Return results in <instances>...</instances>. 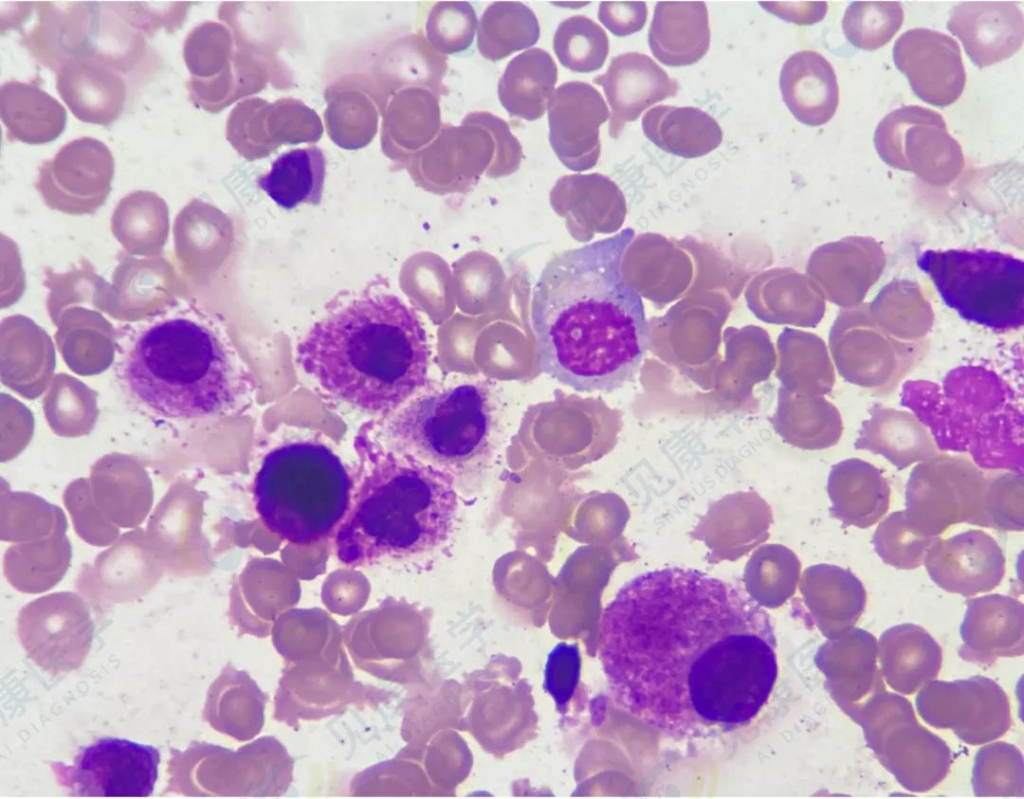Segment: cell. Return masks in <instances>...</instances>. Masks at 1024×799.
<instances>
[{
  "label": "cell",
  "mask_w": 1024,
  "mask_h": 799,
  "mask_svg": "<svg viewBox=\"0 0 1024 799\" xmlns=\"http://www.w3.org/2000/svg\"><path fill=\"white\" fill-rule=\"evenodd\" d=\"M593 82L602 86L611 107L609 134L617 139L625 124L648 107L674 97L678 83L648 55L627 52L611 59L604 74Z\"/></svg>",
  "instance_id": "obj_25"
},
{
  "label": "cell",
  "mask_w": 1024,
  "mask_h": 799,
  "mask_svg": "<svg viewBox=\"0 0 1024 799\" xmlns=\"http://www.w3.org/2000/svg\"><path fill=\"white\" fill-rule=\"evenodd\" d=\"M99 2H34L32 27L21 44L45 67L57 71L66 60L95 48L101 18Z\"/></svg>",
  "instance_id": "obj_22"
},
{
  "label": "cell",
  "mask_w": 1024,
  "mask_h": 799,
  "mask_svg": "<svg viewBox=\"0 0 1024 799\" xmlns=\"http://www.w3.org/2000/svg\"><path fill=\"white\" fill-rule=\"evenodd\" d=\"M647 13L645 2H601L598 19L612 34L623 37L640 31Z\"/></svg>",
  "instance_id": "obj_45"
},
{
  "label": "cell",
  "mask_w": 1024,
  "mask_h": 799,
  "mask_svg": "<svg viewBox=\"0 0 1024 799\" xmlns=\"http://www.w3.org/2000/svg\"><path fill=\"white\" fill-rule=\"evenodd\" d=\"M937 537L916 533L908 524L904 510L895 511L877 525L872 543L878 557L887 565L901 570L921 566Z\"/></svg>",
  "instance_id": "obj_40"
},
{
  "label": "cell",
  "mask_w": 1024,
  "mask_h": 799,
  "mask_svg": "<svg viewBox=\"0 0 1024 799\" xmlns=\"http://www.w3.org/2000/svg\"><path fill=\"white\" fill-rule=\"evenodd\" d=\"M609 109L592 85L570 81L561 84L548 102L549 141L558 159L572 171L594 167L600 156V126Z\"/></svg>",
  "instance_id": "obj_18"
},
{
  "label": "cell",
  "mask_w": 1024,
  "mask_h": 799,
  "mask_svg": "<svg viewBox=\"0 0 1024 799\" xmlns=\"http://www.w3.org/2000/svg\"><path fill=\"white\" fill-rule=\"evenodd\" d=\"M947 29L979 68L1006 60L1023 45L1024 16L1016 2L968 1L950 11Z\"/></svg>",
  "instance_id": "obj_23"
},
{
  "label": "cell",
  "mask_w": 1024,
  "mask_h": 799,
  "mask_svg": "<svg viewBox=\"0 0 1024 799\" xmlns=\"http://www.w3.org/2000/svg\"><path fill=\"white\" fill-rule=\"evenodd\" d=\"M536 15L525 4L516 1L493 2L478 23L477 47L491 61L533 46L539 39Z\"/></svg>",
  "instance_id": "obj_36"
},
{
  "label": "cell",
  "mask_w": 1024,
  "mask_h": 799,
  "mask_svg": "<svg viewBox=\"0 0 1024 799\" xmlns=\"http://www.w3.org/2000/svg\"><path fill=\"white\" fill-rule=\"evenodd\" d=\"M985 474L968 458L937 454L910 472L905 517L918 534L940 537L950 527L982 526Z\"/></svg>",
  "instance_id": "obj_11"
},
{
  "label": "cell",
  "mask_w": 1024,
  "mask_h": 799,
  "mask_svg": "<svg viewBox=\"0 0 1024 799\" xmlns=\"http://www.w3.org/2000/svg\"><path fill=\"white\" fill-rule=\"evenodd\" d=\"M921 718L930 726L950 729L969 745L989 743L1010 728L1007 694L994 680L972 676L953 681L931 680L915 699Z\"/></svg>",
  "instance_id": "obj_14"
},
{
  "label": "cell",
  "mask_w": 1024,
  "mask_h": 799,
  "mask_svg": "<svg viewBox=\"0 0 1024 799\" xmlns=\"http://www.w3.org/2000/svg\"><path fill=\"white\" fill-rule=\"evenodd\" d=\"M556 82L552 56L531 48L510 60L498 83V97L511 116L537 120L545 113Z\"/></svg>",
  "instance_id": "obj_34"
},
{
  "label": "cell",
  "mask_w": 1024,
  "mask_h": 799,
  "mask_svg": "<svg viewBox=\"0 0 1024 799\" xmlns=\"http://www.w3.org/2000/svg\"><path fill=\"white\" fill-rule=\"evenodd\" d=\"M854 447L883 456L898 470L939 453L928 429L916 416L887 408L875 409L862 423Z\"/></svg>",
  "instance_id": "obj_31"
},
{
  "label": "cell",
  "mask_w": 1024,
  "mask_h": 799,
  "mask_svg": "<svg viewBox=\"0 0 1024 799\" xmlns=\"http://www.w3.org/2000/svg\"><path fill=\"white\" fill-rule=\"evenodd\" d=\"M160 752L117 737L100 738L82 748L73 764L51 762L58 784L73 797H133L153 794Z\"/></svg>",
  "instance_id": "obj_13"
},
{
  "label": "cell",
  "mask_w": 1024,
  "mask_h": 799,
  "mask_svg": "<svg viewBox=\"0 0 1024 799\" xmlns=\"http://www.w3.org/2000/svg\"><path fill=\"white\" fill-rule=\"evenodd\" d=\"M477 24V15L469 2H437L427 18V38L440 54L458 53L472 44Z\"/></svg>",
  "instance_id": "obj_42"
},
{
  "label": "cell",
  "mask_w": 1024,
  "mask_h": 799,
  "mask_svg": "<svg viewBox=\"0 0 1024 799\" xmlns=\"http://www.w3.org/2000/svg\"><path fill=\"white\" fill-rule=\"evenodd\" d=\"M971 782L978 797H1023L1022 752L1003 741L985 745L975 756Z\"/></svg>",
  "instance_id": "obj_37"
},
{
  "label": "cell",
  "mask_w": 1024,
  "mask_h": 799,
  "mask_svg": "<svg viewBox=\"0 0 1024 799\" xmlns=\"http://www.w3.org/2000/svg\"><path fill=\"white\" fill-rule=\"evenodd\" d=\"M941 589L965 597L992 591L1005 576L1006 559L998 542L980 529L937 537L923 562Z\"/></svg>",
  "instance_id": "obj_19"
},
{
  "label": "cell",
  "mask_w": 1024,
  "mask_h": 799,
  "mask_svg": "<svg viewBox=\"0 0 1024 799\" xmlns=\"http://www.w3.org/2000/svg\"><path fill=\"white\" fill-rule=\"evenodd\" d=\"M877 645L882 676L896 692L913 694L940 672L942 649L918 625L893 626L882 633Z\"/></svg>",
  "instance_id": "obj_28"
},
{
  "label": "cell",
  "mask_w": 1024,
  "mask_h": 799,
  "mask_svg": "<svg viewBox=\"0 0 1024 799\" xmlns=\"http://www.w3.org/2000/svg\"><path fill=\"white\" fill-rule=\"evenodd\" d=\"M893 60L915 95L937 107L956 102L966 84L960 46L947 34L913 28L901 34L893 47Z\"/></svg>",
  "instance_id": "obj_17"
},
{
  "label": "cell",
  "mask_w": 1024,
  "mask_h": 799,
  "mask_svg": "<svg viewBox=\"0 0 1024 799\" xmlns=\"http://www.w3.org/2000/svg\"><path fill=\"white\" fill-rule=\"evenodd\" d=\"M0 116L9 141L42 145L65 129L67 112L37 82L9 80L0 88Z\"/></svg>",
  "instance_id": "obj_30"
},
{
  "label": "cell",
  "mask_w": 1024,
  "mask_h": 799,
  "mask_svg": "<svg viewBox=\"0 0 1024 799\" xmlns=\"http://www.w3.org/2000/svg\"><path fill=\"white\" fill-rule=\"evenodd\" d=\"M856 723L862 727L867 747L906 790L927 792L950 771V748L918 722L905 697L887 690L876 694Z\"/></svg>",
  "instance_id": "obj_10"
},
{
  "label": "cell",
  "mask_w": 1024,
  "mask_h": 799,
  "mask_svg": "<svg viewBox=\"0 0 1024 799\" xmlns=\"http://www.w3.org/2000/svg\"><path fill=\"white\" fill-rule=\"evenodd\" d=\"M491 421L485 392L461 384L412 400L389 419L380 439L395 451L448 471L483 451Z\"/></svg>",
  "instance_id": "obj_8"
},
{
  "label": "cell",
  "mask_w": 1024,
  "mask_h": 799,
  "mask_svg": "<svg viewBox=\"0 0 1024 799\" xmlns=\"http://www.w3.org/2000/svg\"><path fill=\"white\" fill-rule=\"evenodd\" d=\"M297 352L324 390L368 413L394 412L427 380L425 330L413 309L392 294L354 299L328 314Z\"/></svg>",
  "instance_id": "obj_3"
},
{
  "label": "cell",
  "mask_w": 1024,
  "mask_h": 799,
  "mask_svg": "<svg viewBox=\"0 0 1024 799\" xmlns=\"http://www.w3.org/2000/svg\"><path fill=\"white\" fill-rule=\"evenodd\" d=\"M114 176L110 149L92 137L74 139L38 168L35 187L48 206L67 213H92L102 205Z\"/></svg>",
  "instance_id": "obj_16"
},
{
  "label": "cell",
  "mask_w": 1024,
  "mask_h": 799,
  "mask_svg": "<svg viewBox=\"0 0 1024 799\" xmlns=\"http://www.w3.org/2000/svg\"><path fill=\"white\" fill-rule=\"evenodd\" d=\"M326 175V158L317 146L287 151L276 158L271 169L257 179V185L277 205L291 210L300 204L321 202Z\"/></svg>",
  "instance_id": "obj_35"
},
{
  "label": "cell",
  "mask_w": 1024,
  "mask_h": 799,
  "mask_svg": "<svg viewBox=\"0 0 1024 799\" xmlns=\"http://www.w3.org/2000/svg\"><path fill=\"white\" fill-rule=\"evenodd\" d=\"M903 21L904 11L900 2H852L845 10L842 29L854 47L873 51L890 42Z\"/></svg>",
  "instance_id": "obj_39"
},
{
  "label": "cell",
  "mask_w": 1024,
  "mask_h": 799,
  "mask_svg": "<svg viewBox=\"0 0 1024 799\" xmlns=\"http://www.w3.org/2000/svg\"><path fill=\"white\" fill-rule=\"evenodd\" d=\"M630 228L557 253L532 293L539 370L579 392H608L638 373L649 345L644 304L622 274Z\"/></svg>",
  "instance_id": "obj_2"
},
{
  "label": "cell",
  "mask_w": 1024,
  "mask_h": 799,
  "mask_svg": "<svg viewBox=\"0 0 1024 799\" xmlns=\"http://www.w3.org/2000/svg\"><path fill=\"white\" fill-rule=\"evenodd\" d=\"M942 301L961 318L996 332L1024 324V262L987 249L925 250L916 258Z\"/></svg>",
  "instance_id": "obj_7"
},
{
  "label": "cell",
  "mask_w": 1024,
  "mask_h": 799,
  "mask_svg": "<svg viewBox=\"0 0 1024 799\" xmlns=\"http://www.w3.org/2000/svg\"><path fill=\"white\" fill-rule=\"evenodd\" d=\"M351 491L339 457L314 441L290 442L270 451L253 489L267 529L296 545L315 544L336 532L348 512Z\"/></svg>",
  "instance_id": "obj_6"
},
{
  "label": "cell",
  "mask_w": 1024,
  "mask_h": 799,
  "mask_svg": "<svg viewBox=\"0 0 1024 799\" xmlns=\"http://www.w3.org/2000/svg\"><path fill=\"white\" fill-rule=\"evenodd\" d=\"M118 373L139 404L168 419L226 413L241 391L219 335L188 305L171 307L130 330L120 344Z\"/></svg>",
  "instance_id": "obj_5"
},
{
  "label": "cell",
  "mask_w": 1024,
  "mask_h": 799,
  "mask_svg": "<svg viewBox=\"0 0 1024 799\" xmlns=\"http://www.w3.org/2000/svg\"><path fill=\"white\" fill-rule=\"evenodd\" d=\"M108 8L144 38L159 28L173 33L186 20L191 2H106Z\"/></svg>",
  "instance_id": "obj_43"
},
{
  "label": "cell",
  "mask_w": 1024,
  "mask_h": 799,
  "mask_svg": "<svg viewBox=\"0 0 1024 799\" xmlns=\"http://www.w3.org/2000/svg\"><path fill=\"white\" fill-rule=\"evenodd\" d=\"M874 145L887 165L932 186L952 183L965 167L962 147L944 118L923 106H903L887 114L876 127Z\"/></svg>",
  "instance_id": "obj_12"
},
{
  "label": "cell",
  "mask_w": 1024,
  "mask_h": 799,
  "mask_svg": "<svg viewBox=\"0 0 1024 799\" xmlns=\"http://www.w3.org/2000/svg\"><path fill=\"white\" fill-rule=\"evenodd\" d=\"M17 634L27 657L57 675L78 669L88 656L94 624L88 607L76 596L56 594L22 608Z\"/></svg>",
  "instance_id": "obj_15"
},
{
  "label": "cell",
  "mask_w": 1024,
  "mask_h": 799,
  "mask_svg": "<svg viewBox=\"0 0 1024 799\" xmlns=\"http://www.w3.org/2000/svg\"><path fill=\"white\" fill-rule=\"evenodd\" d=\"M807 589L811 606L823 634L837 638L860 619L867 602L862 582L850 570L832 564L812 567Z\"/></svg>",
  "instance_id": "obj_32"
},
{
  "label": "cell",
  "mask_w": 1024,
  "mask_h": 799,
  "mask_svg": "<svg viewBox=\"0 0 1024 799\" xmlns=\"http://www.w3.org/2000/svg\"><path fill=\"white\" fill-rule=\"evenodd\" d=\"M355 449L358 482L335 534L339 561L357 567L445 543L457 510L451 473L389 448L367 429L356 436Z\"/></svg>",
  "instance_id": "obj_4"
},
{
  "label": "cell",
  "mask_w": 1024,
  "mask_h": 799,
  "mask_svg": "<svg viewBox=\"0 0 1024 799\" xmlns=\"http://www.w3.org/2000/svg\"><path fill=\"white\" fill-rule=\"evenodd\" d=\"M959 656L971 663L992 664L998 658L1024 653V605L1002 594H988L966 602L960 625Z\"/></svg>",
  "instance_id": "obj_24"
},
{
  "label": "cell",
  "mask_w": 1024,
  "mask_h": 799,
  "mask_svg": "<svg viewBox=\"0 0 1024 799\" xmlns=\"http://www.w3.org/2000/svg\"><path fill=\"white\" fill-rule=\"evenodd\" d=\"M124 74V69L105 57L78 55L57 69L56 89L78 120L107 127L125 108L128 87Z\"/></svg>",
  "instance_id": "obj_21"
},
{
  "label": "cell",
  "mask_w": 1024,
  "mask_h": 799,
  "mask_svg": "<svg viewBox=\"0 0 1024 799\" xmlns=\"http://www.w3.org/2000/svg\"><path fill=\"white\" fill-rule=\"evenodd\" d=\"M817 664L826 675V685L837 706L855 723L866 703L886 690L878 666L876 638L853 627L830 639L819 650Z\"/></svg>",
  "instance_id": "obj_20"
},
{
  "label": "cell",
  "mask_w": 1024,
  "mask_h": 799,
  "mask_svg": "<svg viewBox=\"0 0 1024 799\" xmlns=\"http://www.w3.org/2000/svg\"><path fill=\"white\" fill-rule=\"evenodd\" d=\"M760 5L770 13L798 25H811L822 20L828 9L827 2H760Z\"/></svg>",
  "instance_id": "obj_46"
},
{
  "label": "cell",
  "mask_w": 1024,
  "mask_h": 799,
  "mask_svg": "<svg viewBox=\"0 0 1024 799\" xmlns=\"http://www.w3.org/2000/svg\"><path fill=\"white\" fill-rule=\"evenodd\" d=\"M779 85L786 106L803 124H826L837 110L836 73L830 62L816 51L792 54L782 66Z\"/></svg>",
  "instance_id": "obj_27"
},
{
  "label": "cell",
  "mask_w": 1024,
  "mask_h": 799,
  "mask_svg": "<svg viewBox=\"0 0 1024 799\" xmlns=\"http://www.w3.org/2000/svg\"><path fill=\"white\" fill-rule=\"evenodd\" d=\"M648 43L653 56L664 65L679 67L699 61L710 46L706 4L657 2Z\"/></svg>",
  "instance_id": "obj_29"
},
{
  "label": "cell",
  "mask_w": 1024,
  "mask_h": 799,
  "mask_svg": "<svg viewBox=\"0 0 1024 799\" xmlns=\"http://www.w3.org/2000/svg\"><path fill=\"white\" fill-rule=\"evenodd\" d=\"M645 136L663 151L697 158L716 149L723 138L717 121L696 107L658 105L642 119Z\"/></svg>",
  "instance_id": "obj_33"
},
{
  "label": "cell",
  "mask_w": 1024,
  "mask_h": 799,
  "mask_svg": "<svg viewBox=\"0 0 1024 799\" xmlns=\"http://www.w3.org/2000/svg\"><path fill=\"white\" fill-rule=\"evenodd\" d=\"M981 527L1010 532L1023 531V474L1003 472L986 477Z\"/></svg>",
  "instance_id": "obj_41"
},
{
  "label": "cell",
  "mask_w": 1024,
  "mask_h": 799,
  "mask_svg": "<svg viewBox=\"0 0 1024 799\" xmlns=\"http://www.w3.org/2000/svg\"><path fill=\"white\" fill-rule=\"evenodd\" d=\"M560 64L571 71L590 73L600 69L609 53V38L604 29L583 15L562 21L553 38Z\"/></svg>",
  "instance_id": "obj_38"
},
{
  "label": "cell",
  "mask_w": 1024,
  "mask_h": 799,
  "mask_svg": "<svg viewBox=\"0 0 1024 799\" xmlns=\"http://www.w3.org/2000/svg\"><path fill=\"white\" fill-rule=\"evenodd\" d=\"M827 492L833 517L845 526L869 528L880 522L890 507L887 479L879 468L860 458L832 466Z\"/></svg>",
  "instance_id": "obj_26"
},
{
  "label": "cell",
  "mask_w": 1024,
  "mask_h": 799,
  "mask_svg": "<svg viewBox=\"0 0 1024 799\" xmlns=\"http://www.w3.org/2000/svg\"><path fill=\"white\" fill-rule=\"evenodd\" d=\"M523 150L508 124L485 111L468 113L459 126L444 124L420 153L413 177L437 193L462 192L483 173L508 176L520 167Z\"/></svg>",
  "instance_id": "obj_9"
},
{
  "label": "cell",
  "mask_w": 1024,
  "mask_h": 799,
  "mask_svg": "<svg viewBox=\"0 0 1024 799\" xmlns=\"http://www.w3.org/2000/svg\"><path fill=\"white\" fill-rule=\"evenodd\" d=\"M600 660L616 703L678 739L750 724L778 677L766 610L733 584L680 567L618 590L602 614Z\"/></svg>",
  "instance_id": "obj_1"
},
{
  "label": "cell",
  "mask_w": 1024,
  "mask_h": 799,
  "mask_svg": "<svg viewBox=\"0 0 1024 799\" xmlns=\"http://www.w3.org/2000/svg\"><path fill=\"white\" fill-rule=\"evenodd\" d=\"M578 648L558 644L549 654L545 668L544 685L559 707L573 695L579 676Z\"/></svg>",
  "instance_id": "obj_44"
}]
</instances>
